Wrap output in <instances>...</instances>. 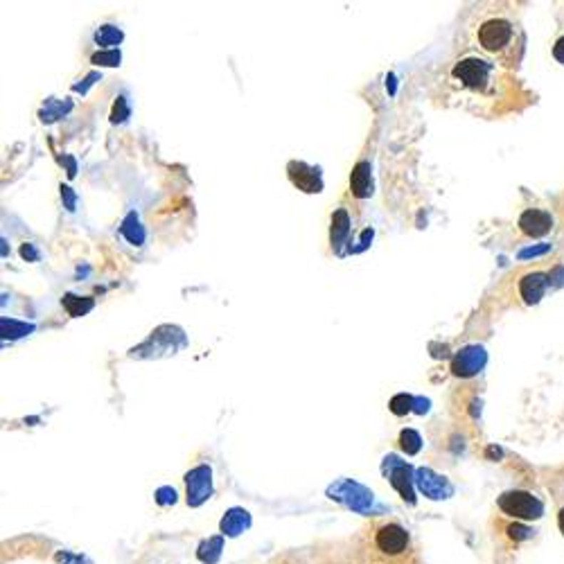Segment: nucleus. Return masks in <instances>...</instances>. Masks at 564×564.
<instances>
[{"label":"nucleus","instance_id":"obj_1","mask_svg":"<svg viewBox=\"0 0 564 564\" xmlns=\"http://www.w3.org/2000/svg\"><path fill=\"white\" fill-rule=\"evenodd\" d=\"M472 41L478 54L499 66H517L524 54V32L513 11L492 9L481 14L472 30Z\"/></svg>","mask_w":564,"mask_h":564},{"label":"nucleus","instance_id":"obj_2","mask_svg":"<svg viewBox=\"0 0 564 564\" xmlns=\"http://www.w3.org/2000/svg\"><path fill=\"white\" fill-rule=\"evenodd\" d=\"M451 86L458 91L474 95V98H490L497 91V79H499V68L486 59L483 54H467V57L451 63L449 71Z\"/></svg>","mask_w":564,"mask_h":564},{"label":"nucleus","instance_id":"obj_3","mask_svg":"<svg viewBox=\"0 0 564 564\" xmlns=\"http://www.w3.org/2000/svg\"><path fill=\"white\" fill-rule=\"evenodd\" d=\"M362 551L375 553L379 558L400 560L411 553H416L411 548V535L409 530L395 519H375L364 533Z\"/></svg>","mask_w":564,"mask_h":564},{"label":"nucleus","instance_id":"obj_4","mask_svg":"<svg viewBox=\"0 0 564 564\" xmlns=\"http://www.w3.org/2000/svg\"><path fill=\"white\" fill-rule=\"evenodd\" d=\"M499 508L511 515L515 519H540L544 515V503L535 497L530 492H524V490H511V492H503L499 497Z\"/></svg>","mask_w":564,"mask_h":564},{"label":"nucleus","instance_id":"obj_5","mask_svg":"<svg viewBox=\"0 0 564 564\" xmlns=\"http://www.w3.org/2000/svg\"><path fill=\"white\" fill-rule=\"evenodd\" d=\"M327 494H329V499H337L341 503H346L348 508H352L354 513H370V508H373V503H375L373 492L364 486H359V483H354V481H350V478H343V481H339V483L329 486Z\"/></svg>","mask_w":564,"mask_h":564},{"label":"nucleus","instance_id":"obj_6","mask_svg":"<svg viewBox=\"0 0 564 564\" xmlns=\"http://www.w3.org/2000/svg\"><path fill=\"white\" fill-rule=\"evenodd\" d=\"M384 474L389 476L391 486L400 492V497L406 501V503H416V492H414V483H416V474L411 472V465H406L404 461H400L391 453V456L384 458V465H381Z\"/></svg>","mask_w":564,"mask_h":564},{"label":"nucleus","instance_id":"obj_7","mask_svg":"<svg viewBox=\"0 0 564 564\" xmlns=\"http://www.w3.org/2000/svg\"><path fill=\"white\" fill-rule=\"evenodd\" d=\"M185 492H188V506L197 508L212 494V470L208 465H197L195 470L185 474Z\"/></svg>","mask_w":564,"mask_h":564},{"label":"nucleus","instance_id":"obj_8","mask_svg":"<svg viewBox=\"0 0 564 564\" xmlns=\"http://www.w3.org/2000/svg\"><path fill=\"white\" fill-rule=\"evenodd\" d=\"M488 364V352L481 346H465L451 359V373L456 377H474Z\"/></svg>","mask_w":564,"mask_h":564},{"label":"nucleus","instance_id":"obj_9","mask_svg":"<svg viewBox=\"0 0 564 564\" xmlns=\"http://www.w3.org/2000/svg\"><path fill=\"white\" fill-rule=\"evenodd\" d=\"M416 486L418 490L424 494V497H429L434 501H440V499H449L453 494V486L445 476L436 474L429 467H420L416 472Z\"/></svg>","mask_w":564,"mask_h":564},{"label":"nucleus","instance_id":"obj_10","mask_svg":"<svg viewBox=\"0 0 564 564\" xmlns=\"http://www.w3.org/2000/svg\"><path fill=\"white\" fill-rule=\"evenodd\" d=\"M289 178H292V183L302 190V192H321L323 190V178H321V170L319 168H309L305 163H298V160H292L289 163Z\"/></svg>","mask_w":564,"mask_h":564},{"label":"nucleus","instance_id":"obj_11","mask_svg":"<svg viewBox=\"0 0 564 564\" xmlns=\"http://www.w3.org/2000/svg\"><path fill=\"white\" fill-rule=\"evenodd\" d=\"M551 228H553V217L546 210L528 208L519 217V230L528 237H544Z\"/></svg>","mask_w":564,"mask_h":564},{"label":"nucleus","instance_id":"obj_12","mask_svg":"<svg viewBox=\"0 0 564 564\" xmlns=\"http://www.w3.org/2000/svg\"><path fill=\"white\" fill-rule=\"evenodd\" d=\"M548 284H551V280H548L546 273L535 271V273H528V276L521 278L519 294H521V298H524L526 305H535V302H540L542 296L546 294Z\"/></svg>","mask_w":564,"mask_h":564},{"label":"nucleus","instance_id":"obj_13","mask_svg":"<svg viewBox=\"0 0 564 564\" xmlns=\"http://www.w3.org/2000/svg\"><path fill=\"white\" fill-rule=\"evenodd\" d=\"M370 163L368 160H359L354 165L352 176H350V190L354 197L366 199L373 195V174H370Z\"/></svg>","mask_w":564,"mask_h":564},{"label":"nucleus","instance_id":"obj_14","mask_svg":"<svg viewBox=\"0 0 564 564\" xmlns=\"http://www.w3.org/2000/svg\"><path fill=\"white\" fill-rule=\"evenodd\" d=\"M249 526H251V515L246 513L244 508H230L224 515L222 524H219L222 535H228V538H237V535H242Z\"/></svg>","mask_w":564,"mask_h":564},{"label":"nucleus","instance_id":"obj_15","mask_svg":"<svg viewBox=\"0 0 564 564\" xmlns=\"http://www.w3.org/2000/svg\"><path fill=\"white\" fill-rule=\"evenodd\" d=\"M222 548H224V538H210L203 540L197 548V558L203 564H215L219 558H222Z\"/></svg>","mask_w":564,"mask_h":564},{"label":"nucleus","instance_id":"obj_16","mask_svg":"<svg viewBox=\"0 0 564 564\" xmlns=\"http://www.w3.org/2000/svg\"><path fill=\"white\" fill-rule=\"evenodd\" d=\"M350 235V217L346 210H337L332 217V244L341 246Z\"/></svg>","mask_w":564,"mask_h":564},{"label":"nucleus","instance_id":"obj_17","mask_svg":"<svg viewBox=\"0 0 564 564\" xmlns=\"http://www.w3.org/2000/svg\"><path fill=\"white\" fill-rule=\"evenodd\" d=\"M357 564H420V558H418V553H411V555L400 558V560H389V558H379L375 553L362 551V558Z\"/></svg>","mask_w":564,"mask_h":564},{"label":"nucleus","instance_id":"obj_18","mask_svg":"<svg viewBox=\"0 0 564 564\" xmlns=\"http://www.w3.org/2000/svg\"><path fill=\"white\" fill-rule=\"evenodd\" d=\"M95 41H98V46H102V48H111L122 41V32L116 25H102L100 30L95 32Z\"/></svg>","mask_w":564,"mask_h":564},{"label":"nucleus","instance_id":"obj_19","mask_svg":"<svg viewBox=\"0 0 564 564\" xmlns=\"http://www.w3.org/2000/svg\"><path fill=\"white\" fill-rule=\"evenodd\" d=\"M400 447H402V451L409 453V456H414V453H418L420 447H422V438H420V434L414 431V429H404V431L400 434Z\"/></svg>","mask_w":564,"mask_h":564},{"label":"nucleus","instance_id":"obj_20","mask_svg":"<svg viewBox=\"0 0 564 564\" xmlns=\"http://www.w3.org/2000/svg\"><path fill=\"white\" fill-rule=\"evenodd\" d=\"M63 305H66L68 312H71V316H81V314H86L88 309H93V300H91V298L79 300L77 296L68 294V296L63 298Z\"/></svg>","mask_w":564,"mask_h":564},{"label":"nucleus","instance_id":"obj_21","mask_svg":"<svg viewBox=\"0 0 564 564\" xmlns=\"http://www.w3.org/2000/svg\"><path fill=\"white\" fill-rule=\"evenodd\" d=\"M414 404H416V397H411L406 393H400V395H395L393 400H391L389 409L393 411L395 416H406L409 411L414 409Z\"/></svg>","mask_w":564,"mask_h":564},{"label":"nucleus","instance_id":"obj_22","mask_svg":"<svg viewBox=\"0 0 564 564\" xmlns=\"http://www.w3.org/2000/svg\"><path fill=\"white\" fill-rule=\"evenodd\" d=\"M93 63H98V66H118L120 63V52L118 50L98 52V54H93Z\"/></svg>","mask_w":564,"mask_h":564},{"label":"nucleus","instance_id":"obj_23","mask_svg":"<svg viewBox=\"0 0 564 564\" xmlns=\"http://www.w3.org/2000/svg\"><path fill=\"white\" fill-rule=\"evenodd\" d=\"M506 535L511 540H515V542H521V540H528L533 535V530L526 528V526H521V524H508L506 526Z\"/></svg>","mask_w":564,"mask_h":564},{"label":"nucleus","instance_id":"obj_24","mask_svg":"<svg viewBox=\"0 0 564 564\" xmlns=\"http://www.w3.org/2000/svg\"><path fill=\"white\" fill-rule=\"evenodd\" d=\"M156 501H158L160 506L174 503V501H176V492H174L172 488H160V490L156 492Z\"/></svg>","mask_w":564,"mask_h":564},{"label":"nucleus","instance_id":"obj_25","mask_svg":"<svg viewBox=\"0 0 564 564\" xmlns=\"http://www.w3.org/2000/svg\"><path fill=\"white\" fill-rule=\"evenodd\" d=\"M3 325H9L14 332H16V337H23L27 332H32V325H25V323H16V321H3Z\"/></svg>","mask_w":564,"mask_h":564},{"label":"nucleus","instance_id":"obj_26","mask_svg":"<svg viewBox=\"0 0 564 564\" xmlns=\"http://www.w3.org/2000/svg\"><path fill=\"white\" fill-rule=\"evenodd\" d=\"M57 562H59V564H86L81 558L71 555V553H59V555H57Z\"/></svg>","mask_w":564,"mask_h":564},{"label":"nucleus","instance_id":"obj_27","mask_svg":"<svg viewBox=\"0 0 564 564\" xmlns=\"http://www.w3.org/2000/svg\"><path fill=\"white\" fill-rule=\"evenodd\" d=\"M553 57L564 66V36H560V39L555 41V46H553Z\"/></svg>","mask_w":564,"mask_h":564},{"label":"nucleus","instance_id":"obj_28","mask_svg":"<svg viewBox=\"0 0 564 564\" xmlns=\"http://www.w3.org/2000/svg\"><path fill=\"white\" fill-rule=\"evenodd\" d=\"M558 526H560V530H562V535H564V508H562L560 515H558Z\"/></svg>","mask_w":564,"mask_h":564}]
</instances>
